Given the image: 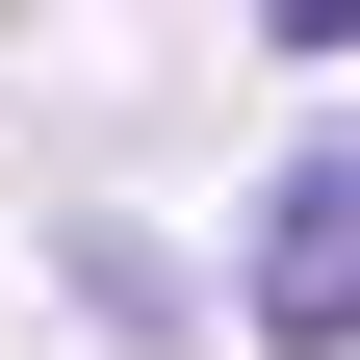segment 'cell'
<instances>
[{"label": "cell", "instance_id": "cell-1", "mask_svg": "<svg viewBox=\"0 0 360 360\" xmlns=\"http://www.w3.org/2000/svg\"><path fill=\"white\" fill-rule=\"evenodd\" d=\"M257 360H360V129L257 180Z\"/></svg>", "mask_w": 360, "mask_h": 360}, {"label": "cell", "instance_id": "cell-2", "mask_svg": "<svg viewBox=\"0 0 360 360\" xmlns=\"http://www.w3.org/2000/svg\"><path fill=\"white\" fill-rule=\"evenodd\" d=\"M257 26H283V52H360V0H257Z\"/></svg>", "mask_w": 360, "mask_h": 360}]
</instances>
